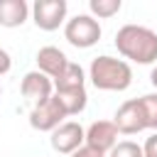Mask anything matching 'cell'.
Instances as JSON below:
<instances>
[{"instance_id": "obj_1", "label": "cell", "mask_w": 157, "mask_h": 157, "mask_svg": "<svg viewBox=\"0 0 157 157\" xmlns=\"http://www.w3.org/2000/svg\"><path fill=\"white\" fill-rule=\"evenodd\" d=\"M115 47L135 64L157 61V32L145 25H123L115 32Z\"/></svg>"}, {"instance_id": "obj_2", "label": "cell", "mask_w": 157, "mask_h": 157, "mask_svg": "<svg viewBox=\"0 0 157 157\" xmlns=\"http://www.w3.org/2000/svg\"><path fill=\"white\" fill-rule=\"evenodd\" d=\"M88 78L101 91H125L132 83V69L128 61L101 54L88 66Z\"/></svg>"}, {"instance_id": "obj_3", "label": "cell", "mask_w": 157, "mask_h": 157, "mask_svg": "<svg viewBox=\"0 0 157 157\" xmlns=\"http://www.w3.org/2000/svg\"><path fill=\"white\" fill-rule=\"evenodd\" d=\"M64 37L71 47L76 49H88L101 39V25L96 17L91 15H76L71 20H66L64 25Z\"/></svg>"}, {"instance_id": "obj_4", "label": "cell", "mask_w": 157, "mask_h": 157, "mask_svg": "<svg viewBox=\"0 0 157 157\" xmlns=\"http://www.w3.org/2000/svg\"><path fill=\"white\" fill-rule=\"evenodd\" d=\"M64 118H69V115L61 108L56 96H52V98H47L42 103H34V108L29 110V125L34 130H39V132H54L64 123Z\"/></svg>"}, {"instance_id": "obj_5", "label": "cell", "mask_w": 157, "mask_h": 157, "mask_svg": "<svg viewBox=\"0 0 157 157\" xmlns=\"http://www.w3.org/2000/svg\"><path fill=\"white\" fill-rule=\"evenodd\" d=\"M66 0H37L32 5V20L39 29L44 32H54L64 25L66 20Z\"/></svg>"}, {"instance_id": "obj_6", "label": "cell", "mask_w": 157, "mask_h": 157, "mask_svg": "<svg viewBox=\"0 0 157 157\" xmlns=\"http://www.w3.org/2000/svg\"><path fill=\"white\" fill-rule=\"evenodd\" d=\"M113 123H115L118 132H123V135H137V132L147 130V118H145L142 101H140V98L125 101V103L115 110Z\"/></svg>"}, {"instance_id": "obj_7", "label": "cell", "mask_w": 157, "mask_h": 157, "mask_svg": "<svg viewBox=\"0 0 157 157\" xmlns=\"http://www.w3.org/2000/svg\"><path fill=\"white\" fill-rule=\"evenodd\" d=\"M83 145H86V130L74 120H64L52 132V147L61 155H74Z\"/></svg>"}, {"instance_id": "obj_8", "label": "cell", "mask_w": 157, "mask_h": 157, "mask_svg": "<svg viewBox=\"0 0 157 157\" xmlns=\"http://www.w3.org/2000/svg\"><path fill=\"white\" fill-rule=\"evenodd\" d=\"M86 145L101 155L110 152L118 145V128L113 120H96L86 130Z\"/></svg>"}, {"instance_id": "obj_9", "label": "cell", "mask_w": 157, "mask_h": 157, "mask_svg": "<svg viewBox=\"0 0 157 157\" xmlns=\"http://www.w3.org/2000/svg\"><path fill=\"white\" fill-rule=\"evenodd\" d=\"M20 91H22L25 98H29L34 103H42V101H47V98L54 96V81L37 69V71L25 74V78L20 83Z\"/></svg>"}, {"instance_id": "obj_10", "label": "cell", "mask_w": 157, "mask_h": 157, "mask_svg": "<svg viewBox=\"0 0 157 157\" xmlns=\"http://www.w3.org/2000/svg\"><path fill=\"white\" fill-rule=\"evenodd\" d=\"M37 66H39L42 74H47L54 81L56 76L64 74V69L69 66V59H66V54L59 47H42L37 52Z\"/></svg>"}, {"instance_id": "obj_11", "label": "cell", "mask_w": 157, "mask_h": 157, "mask_svg": "<svg viewBox=\"0 0 157 157\" xmlns=\"http://www.w3.org/2000/svg\"><path fill=\"white\" fill-rule=\"evenodd\" d=\"M29 15V5L25 0H0V25L2 27H20Z\"/></svg>"}, {"instance_id": "obj_12", "label": "cell", "mask_w": 157, "mask_h": 157, "mask_svg": "<svg viewBox=\"0 0 157 157\" xmlns=\"http://www.w3.org/2000/svg\"><path fill=\"white\" fill-rule=\"evenodd\" d=\"M54 96L59 98L61 108L66 110V115H78L83 113L86 103H88V96H86V88H74V91H54Z\"/></svg>"}, {"instance_id": "obj_13", "label": "cell", "mask_w": 157, "mask_h": 157, "mask_svg": "<svg viewBox=\"0 0 157 157\" xmlns=\"http://www.w3.org/2000/svg\"><path fill=\"white\" fill-rule=\"evenodd\" d=\"M83 83H86L83 69L78 64L69 61V66L64 69V74L54 78V91H74V88H83Z\"/></svg>"}, {"instance_id": "obj_14", "label": "cell", "mask_w": 157, "mask_h": 157, "mask_svg": "<svg viewBox=\"0 0 157 157\" xmlns=\"http://www.w3.org/2000/svg\"><path fill=\"white\" fill-rule=\"evenodd\" d=\"M120 7H123V2L120 0H91L88 2V10H91V17H113V15H118L120 12Z\"/></svg>"}, {"instance_id": "obj_15", "label": "cell", "mask_w": 157, "mask_h": 157, "mask_svg": "<svg viewBox=\"0 0 157 157\" xmlns=\"http://www.w3.org/2000/svg\"><path fill=\"white\" fill-rule=\"evenodd\" d=\"M110 157H145V152H142V147H140L137 142L123 140V142H118V145L110 150Z\"/></svg>"}, {"instance_id": "obj_16", "label": "cell", "mask_w": 157, "mask_h": 157, "mask_svg": "<svg viewBox=\"0 0 157 157\" xmlns=\"http://www.w3.org/2000/svg\"><path fill=\"white\" fill-rule=\"evenodd\" d=\"M142 108H145V118H147V128L157 130V93H147L140 98Z\"/></svg>"}, {"instance_id": "obj_17", "label": "cell", "mask_w": 157, "mask_h": 157, "mask_svg": "<svg viewBox=\"0 0 157 157\" xmlns=\"http://www.w3.org/2000/svg\"><path fill=\"white\" fill-rule=\"evenodd\" d=\"M142 152H145V157H157V132H152V135L145 140Z\"/></svg>"}, {"instance_id": "obj_18", "label": "cell", "mask_w": 157, "mask_h": 157, "mask_svg": "<svg viewBox=\"0 0 157 157\" xmlns=\"http://www.w3.org/2000/svg\"><path fill=\"white\" fill-rule=\"evenodd\" d=\"M10 66H12L10 54H7L5 49H0V76H2V74H7V71H10Z\"/></svg>"}, {"instance_id": "obj_19", "label": "cell", "mask_w": 157, "mask_h": 157, "mask_svg": "<svg viewBox=\"0 0 157 157\" xmlns=\"http://www.w3.org/2000/svg\"><path fill=\"white\" fill-rule=\"evenodd\" d=\"M71 157H105V155H101V152H96V150H91L88 145H83V147H78Z\"/></svg>"}, {"instance_id": "obj_20", "label": "cell", "mask_w": 157, "mask_h": 157, "mask_svg": "<svg viewBox=\"0 0 157 157\" xmlns=\"http://www.w3.org/2000/svg\"><path fill=\"white\" fill-rule=\"evenodd\" d=\"M150 81H152V86H155V88H157V66H155V69H152V74H150Z\"/></svg>"}, {"instance_id": "obj_21", "label": "cell", "mask_w": 157, "mask_h": 157, "mask_svg": "<svg viewBox=\"0 0 157 157\" xmlns=\"http://www.w3.org/2000/svg\"><path fill=\"white\" fill-rule=\"evenodd\" d=\"M0 96H2V86H0Z\"/></svg>"}]
</instances>
